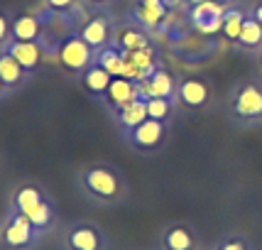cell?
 Wrapping results in <instances>:
<instances>
[{"label": "cell", "instance_id": "obj_26", "mask_svg": "<svg viewBox=\"0 0 262 250\" xmlns=\"http://www.w3.org/2000/svg\"><path fill=\"white\" fill-rule=\"evenodd\" d=\"M213 250H252V240L243 233H226L216 240Z\"/></svg>", "mask_w": 262, "mask_h": 250}, {"label": "cell", "instance_id": "obj_6", "mask_svg": "<svg viewBox=\"0 0 262 250\" xmlns=\"http://www.w3.org/2000/svg\"><path fill=\"white\" fill-rule=\"evenodd\" d=\"M42 236L30 226V221L15 211H8V216L0 226V250H34L39 245Z\"/></svg>", "mask_w": 262, "mask_h": 250}, {"label": "cell", "instance_id": "obj_29", "mask_svg": "<svg viewBox=\"0 0 262 250\" xmlns=\"http://www.w3.org/2000/svg\"><path fill=\"white\" fill-rule=\"evenodd\" d=\"M115 0H83V5H89L91 10H108Z\"/></svg>", "mask_w": 262, "mask_h": 250}, {"label": "cell", "instance_id": "obj_28", "mask_svg": "<svg viewBox=\"0 0 262 250\" xmlns=\"http://www.w3.org/2000/svg\"><path fill=\"white\" fill-rule=\"evenodd\" d=\"M79 3H83V0H45L47 8H49L52 12H57V15H67V12H71Z\"/></svg>", "mask_w": 262, "mask_h": 250}, {"label": "cell", "instance_id": "obj_33", "mask_svg": "<svg viewBox=\"0 0 262 250\" xmlns=\"http://www.w3.org/2000/svg\"><path fill=\"white\" fill-rule=\"evenodd\" d=\"M199 3H204V0H184V10L182 12H186L189 8H194V5H199Z\"/></svg>", "mask_w": 262, "mask_h": 250}, {"label": "cell", "instance_id": "obj_16", "mask_svg": "<svg viewBox=\"0 0 262 250\" xmlns=\"http://www.w3.org/2000/svg\"><path fill=\"white\" fill-rule=\"evenodd\" d=\"M49 199V194L42 189V186H37V184H20V186H15V192L10 196V206H8V211H15V214H20V216H30L37 206L47 201Z\"/></svg>", "mask_w": 262, "mask_h": 250}, {"label": "cell", "instance_id": "obj_12", "mask_svg": "<svg viewBox=\"0 0 262 250\" xmlns=\"http://www.w3.org/2000/svg\"><path fill=\"white\" fill-rule=\"evenodd\" d=\"M140 98H177V76L164 67H157L145 81H137ZM177 103V101H174Z\"/></svg>", "mask_w": 262, "mask_h": 250}, {"label": "cell", "instance_id": "obj_14", "mask_svg": "<svg viewBox=\"0 0 262 250\" xmlns=\"http://www.w3.org/2000/svg\"><path fill=\"white\" fill-rule=\"evenodd\" d=\"M8 49H10V54L20 61V67H23L30 76H34L47 61V49L42 42H20V39H10Z\"/></svg>", "mask_w": 262, "mask_h": 250}, {"label": "cell", "instance_id": "obj_2", "mask_svg": "<svg viewBox=\"0 0 262 250\" xmlns=\"http://www.w3.org/2000/svg\"><path fill=\"white\" fill-rule=\"evenodd\" d=\"M226 115L235 128H262V79H240L228 89Z\"/></svg>", "mask_w": 262, "mask_h": 250}, {"label": "cell", "instance_id": "obj_27", "mask_svg": "<svg viewBox=\"0 0 262 250\" xmlns=\"http://www.w3.org/2000/svg\"><path fill=\"white\" fill-rule=\"evenodd\" d=\"M12 39V17L8 12L0 10V49L8 47Z\"/></svg>", "mask_w": 262, "mask_h": 250}, {"label": "cell", "instance_id": "obj_19", "mask_svg": "<svg viewBox=\"0 0 262 250\" xmlns=\"http://www.w3.org/2000/svg\"><path fill=\"white\" fill-rule=\"evenodd\" d=\"M111 81H113V76L103 67H98V64H91V67L79 76V84L83 86V91L89 93V96H93L96 101H103V96L108 91Z\"/></svg>", "mask_w": 262, "mask_h": 250}, {"label": "cell", "instance_id": "obj_10", "mask_svg": "<svg viewBox=\"0 0 262 250\" xmlns=\"http://www.w3.org/2000/svg\"><path fill=\"white\" fill-rule=\"evenodd\" d=\"M169 12L171 10L167 8L164 0H133V5H130V20L152 34V32H157L160 27H164Z\"/></svg>", "mask_w": 262, "mask_h": 250}, {"label": "cell", "instance_id": "obj_1", "mask_svg": "<svg viewBox=\"0 0 262 250\" xmlns=\"http://www.w3.org/2000/svg\"><path fill=\"white\" fill-rule=\"evenodd\" d=\"M76 186H79L81 196L93 206H123L130 199V184H127L125 174L105 162H96L79 170L76 174Z\"/></svg>", "mask_w": 262, "mask_h": 250}, {"label": "cell", "instance_id": "obj_21", "mask_svg": "<svg viewBox=\"0 0 262 250\" xmlns=\"http://www.w3.org/2000/svg\"><path fill=\"white\" fill-rule=\"evenodd\" d=\"M12 39L20 42H42V23L37 15L20 12L12 17Z\"/></svg>", "mask_w": 262, "mask_h": 250}, {"label": "cell", "instance_id": "obj_5", "mask_svg": "<svg viewBox=\"0 0 262 250\" xmlns=\"http://www.w3.org/2000/svg\"><path fill=\"white\" fill-rule=\"evenodd\" d=\"M54 57H57L59 67L64 69L67 74L79 79L91 64H96V49H91L86 45L79 37V32H69L67 37H61L57 42Z\"/></svg>", "mask_w": 262, "mask_h": 250}, {"label": "cell", "instance_id": "obj_23", "mask_svg": "<svg viewBox=\"0 0 262 250\" xmlns=\"http://www.w3.org/2000/svg\"><path fill=\"white\" fill-rule=\"evenodd\" d=\"M248 12L250 8H245V3H240V5H233L226 10V17H223V27H221V34H223V39L226 42H235L238 39L240 30H243V23H245V17H248Z\"/></svg>", "mask_w": 262, "mask_h": 250}, {"label": "cell", "instance_id": "obj_7", "mask_svg": "<svg viewBox=\"0 0 262 250\" xmlns=\"http://www.w3.org/2000/svg\"><path fill=\"white\" fill-rule=\"evenodd\" d=\"M226 10H228V8L218 5L213 0H204V3H199L194 8H189V10L184 12V17H186V25H189L196 34L213 37V34H221Z\"/></svg>", "mask_w": 262, "mask_h": 250}, {"label": "cell", "instance_id": "obj_32", "mask_svg": "<svg viewBox=\"0 0 262 250\" xmlns=\"http://www.w3.org/2000/svg\"><path fill=\"white\" fill-rule=\"evenodd\" d=\"M213 3H218V5H223V8H233V5H240L243 0H213Z\"/></svg>", "mask_w": 262, "mask_h": 250}, {"label": "cell", "instance_id": "obj_11", "mask_svg": "<svg viewBox=\"0 0 262 250\" xmlns=\"http://www.w3.org/2000/svg\"><path fill=\"white\" fill-rule=\"evenodd\" d=\"M201 240L194 226L177 221V223H167L160 233V250H199Z\"/></svg>", "mask_w": 262, "mask_h": 250}, {"label": "cell", "instance_id": "obj_3", "mask_svg": "<svg viewBox=\"0 0 262 250\" xmlns=\"http://www.w3.org/2000/svg\"><path fill=\"white\" fill-rule=\"evenodd\" d=\"M177 108L184 113H206L211 111V106L216 101L213 93V84L201 76V74H182L177 76Z\"/></svg>", "mask_w": 262, "mask_h": 250}, {"label": "cell", "instance_id": "obj_18", "mask_svg": "<svg viewBox=\"0 0 262 250\" xmlns=\"http://www.w3.org/2000/svg\"><path fill=\"white\" fill-rule=\"evenodd\" d=\"M233 49L240 52V54H248V57H257L262 49V25L248 12L245 23H243V30H240L238 39L233 42Z\"/></svg>", "mask_w": 262, "mask_h": 250}, {"label": "cell", "instance_id": "obj_8", "mask_svg": "<svg viewBox=\"0 0 262 250\" xmlns=\"http://www.w3.org/2000/svg\"><path fill=\"white\" fill-rule=\"evenodd\" d=\"M113 30H115V23L113 17L108 15L105 10H93L83 23L79 25V37L91 47V49H103V47L113 45Z\"/></svg>", "mask_w": 262, "mask_h": 250}, {"label": "cell", "instance_id": "obj_15", "mask_svg": "<svg viewBox=\"0 0 262 250\" xmlns=\"http://www.w3.org/2000/svg\"><path fill=\"white\" fill-rule=\"evenodd\" d=\"M135 98H140L137 81L127 79V76H113V81H111V86H108V91H105L101 103L111 113H115V111H120L123 106H127V103L135 101ZM142 101H145V98H142Z\"/></svg>", "mask_w": 262, "mask_h": 250}, {"label": "cell", "instance_id": "obj_25", "mask_svg": "<svg viewBox=\"0 0 262 250\" xmlns=\"http://www.w3.org/2000/svg\"><path fill=\"white\" fill-rule=\"evenodd\" d=\"M145 106H147V118L160 120V123H167V125H171L174 115L179 113L177 103L171 101V98H147Z\"/></svg>", "mask_w": 262, "mask_h": 250}, {"label": "cell", "instance_id": "obj_13", "mask_svg": "<svg viewBox=\"0 0 262 250\" xmlns=\"http://www.w3.org/2000/svg\"><path fill=\"white\" fill-rule=\"evenodd\" d=\"M113 45L118 47L120 52H140V49L152 47V34H149L147 30H142L140 25H135L130 17H127V23L115 25Z\"/></svg>", "mask_w": 262, "mask_h": 250}, {"label": "cell", "instance_id": "obj_20", "mask_svg": "<svg viewBox=\"0 0 262 250\" xmlns=\"http://www.w3.org/2000/svg\"><path fill=\"white\" fill-rule=\"evenodd\" d=\"M111 115H113L120 135H123L127 130H133L135 125H140L142 120H147V106H145L142 98H135V101H130L127 106H123L120 111H115V113H111Z\"/></svg>", "mask_w": 262, "mask_h": 250}, {"label": "cell", "instance_id": "obj_35", "mask_svg": "<svg viewBox=\"0 0 262 250\" xmlns=\"http://www.w3.org/2000/svg\"><path fill=\"white\" fill-rule=\"evenodd\" d=\"M5 93H8V89H5V84H3V79H0V98H3Z\"/></svg>", "mask_w": 262, "mask_h": 250}, {"label": "cell", "instance_id": "obj_17", "mask_svg": "<svg viewBox=\"0 0 262 250\" xmlns=\"http://www.w3.org/2000/svg\"><path fill=\"white\" fill-rule=\"evenodd\" d=\"M0 79H3V84H5L8 93L20 91L25 84L32 79V76L20 67V61L10 54V49H8V47H3V49H0Z\"/></svg>", "mask_w": 262, "mask_h": 250}, {"label": "cell", "instance_id": "obj_34", "mask_svg": "<svg viewBox=\"0 0 262 250\" xmlns=\"http://www.w3.org/2000/svg\"><path fill=\"white\" fill-rule=\"evenodd\" d=\"M255 64H257V76L262 79V49H260V54L255 57Z\"/></svg>", "mask_w": 262, "mask_h": 250}, {"label": "cell", "instance_id": "obj_4", "mask_svg": "<svg viewBox=\"0 0 262 250\" xmlns=\"http://www.w3.org/2000/svg\"><path fill=\"white\" fill-rule=\"evenodd\" d=\"M169 135H171V125L147 118V120H142L140 125H135L133 130L123 133V142H125L135 155L152 157V155H160L162 150L167 148Z\"/></svg>", "mask_w": 262, "mask_h": 250}, {"label": "cell", "instance_id": "obj_31", "mask_svg": "<svg viewBox=\"0 0 262 250\" xmlns=\"http://www.w3.org/2000/svg\"><path fill=\"white\" fill-rule=\"evenodd\" d=\"M169 10H184V0H164Z\"/></svg>", "mask_w": 262, "mask_h": 250}, {"label": "cell", "instance_id": "obj_24", "mask_svg": "<svg viewBox=\"0 0 262 250\" xmlns=\"http://www.w3.org/2000/svg\"><path fill=\"white\" fill-rule=\"evenodd\" d=\"M96 64L103 67L111 76H123L125 74V57L115 45H108L96 52Z\"/></svg>", "mask_w": 262, "mask_h": 250}, {"label": "cell", "instance_id": "obj_9", "mask_svg": "<svg viewBox=\"0 0 262 250\" xmlns=\"http://www.w3.org/2000/svg\"><path fill=\"white\" fill-rule=\"evenodd\" d=\"M108 238L96 223L79 221L64 233V250H108Z\"/></svg>", "mask_w": 262, "mask_h": 250}, {"label": "cell", "instance_id": "obj_36", "mask_svg": "<svg viewBox=\"0 0 262 250\" xmlns=\"http://www.w3.org/2000/svg\"><path fill=\"white\" fill-rule=\"evenodd\" d=\"M157 250H160V248H157Z\"/></svg>", "mask_w": 262, "mask_h": 250}, {"label": "cell", "instance_id": "obj_22", "mask_svg": "<svg viewBox=\"0 0 262 250\" xmlns=\"http://www.w3.org/2000/svg\"><path fill=\"white\" fill-rule=\"evenodd\" d=\"M27 221H30V226L45 238L47 233L54 228V223H57V206H54V201L52 199H47V201H42V204L34 209L30 216H25Z\"/></svg>", "mask_w": 262, "mask_h": 250}, {"label": "cell", "instance_id": "obj_30", "mask_svg": "<svg viewBox=\"0 0 262 250\" xmlns=\"http://www.w3.org/2000/svg\"><path fill=\"white\" fill-rule=\"evenodd\" d=\"M250 15L262 25V0H255V5L250 8Z\"/></svg>", "mask_w": 262, "mask_h": 250}]
</instances>
